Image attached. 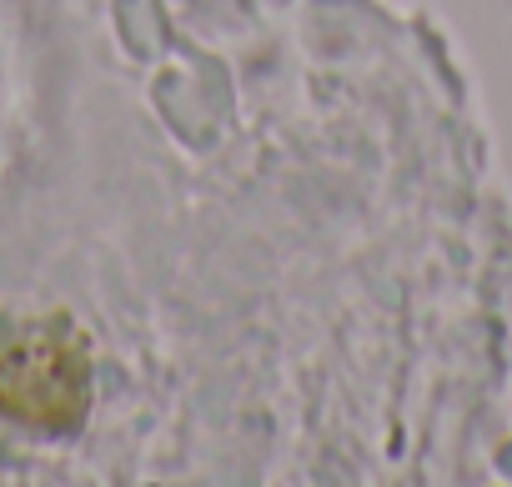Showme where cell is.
Listing matches in <instances>:
<instances>
[{
    "mask_svg": "<svg viewBox=\"0 0 512 487\" xmlns=\"http://www.w3.org/2000/svg\"><path fill=\"white\" fill-rule=\"evenodd\" d=\"M86 352L76 342H56L51 332H31L0 357V412L36 432H71L86 417Z\"/></svg>",
    "mask_w": 512,
    "mask_h": 487,
    "instance_id": "6da1fadb",
    "label": "cell"
},
{
    "mask_svg": "<svg viewBox=\"0 0 512 487\" xmlns=\"http://www.w3.org/2000/svg\"><path fill=\"white\" fill-rule=\"evenodd\" d=\"M151 106L186 151H216L236 126V86L226 61L196 46H171V56L151 66Z\"/></svg>",
    "mask_w": 512,
    "mask_h": 487,
    "instance_id": "7a4b0ae2",
    "label": "cell"
},
{
    "mask_svg": "<svg viewBox=\"0 0 512 487\" xmlns=\"http://www.w3.org/2000/svg\"><path fill=\"white\" fill-rule=\"evenodd\" d=\"M111 31L126 61L151 71L176 46V11H171V0H111Z\"/></svg>",
    "mask_w": 512,
    "mask_h": 487,
    "instance_id": "3957f363",
    "label": "cell"
},
{
    "mask_svg": "<svg viewBox=\"0 0 512 487\" xmlns=\"http://www.w3.org/2000/svg\"><path fill=\"white\" fill-rule=\"evenodd\" d=\"M492 467H497V477H502V482H512V437L492 452Z\"/></svg>",
    "mask_w": 512,
    "mask_h": 487,
    "instance_id": "277c9868",
    "label": "cell"
}]
</instances>
